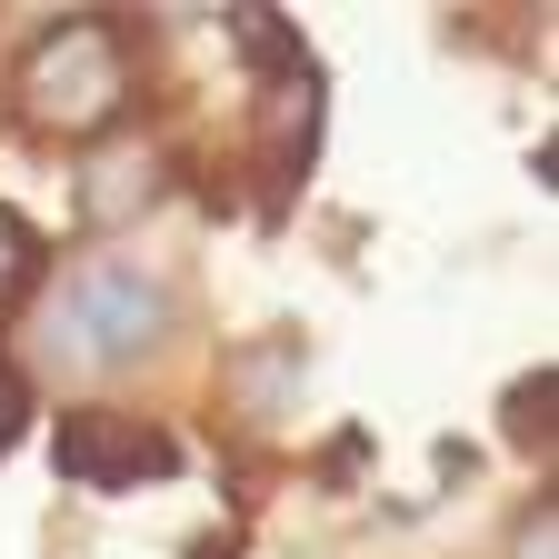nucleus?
Segmentation results:
<instances>
[{
	"mask_svg": "<svg viewBox=\"0 0 559 559\" xmlns=\"http://www.w3.org/2000/svg\"><path fill=\"white\" fill-rule=\"evenodd\" d=\"M60 469L70 479H140V469H170V450L160 440H120V430H100V419H70L60 430Z\"/></svg>",
	"mask_w": 559,
	"mask_h": 559,
	"instance_id": "obj_2",
	"label": "nucleus"
},
{
	"mask_svg": "<svg viewBox=\"0 0 559 559\" xmlns=\"http://www.w3.org/2000/svg\"><path fill=\"white\" fill-rule=\"evenodd\" d=\"M70 330H81L91 360H120V349H140L160 330V290L130 260H100V270H81V290H70Z\"/></svg>",
	"mask_w": 559,
	"mask_h": 559,
	"instance_id": "obj_1",
	"label": "nucleus"
},
{
	"mask_svg": "<svg viewBox=\"0 0 559 559\" xmlns=\"http://www.w3.org/2000/svg\"><path fill=\"white\" fill-rule=\"evenodd\" d=\"M21 280H31V230L11 221V210H0V300H11Z\"/></svg>",
	"mask_w": 559,
	"mask_h": 559,
	"instance_id": "obj_3",
	"label": "nucleus"
},
{
	"mask_svg": "<svg viewBox=\"0 0 559 559\" xmlns=\"http://www.w3.org/2000/svg\"><path fill=\"white\" fill-rule=\"evenodd\" d=\"M11 409H21V400H11V380H0V440H11Z\"/></svg>",
	"mask_w": 559,
	"mask_h": 559,
	"instance_id": "obj_4",
	"label": "nucleus"
}]
</instances>
